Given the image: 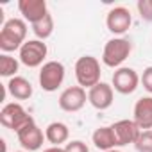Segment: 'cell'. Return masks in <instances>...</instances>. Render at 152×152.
Instances as JSON below:
<instances>
[{
    "label": "cell",
    "mask_w": 152,
    "mask_h": 152,
    "mask_svg": "<svg viewBox=\"0 0 152 152\" xmlns=\"http://www.w3.org/2000/svg\"><path fill=\"white\" fill-rule=\"evenodd\" d=\"M100 63L93 56H83L75 63V79L81 88L91 90L100 83Z\"/></svg>",
    "instance_id": "2"
},
{
    "label": "cell",
    "mask_w": 152,
    "mask_h": 152,
    "mask_svg": "<svg viewBox=\"0 0 152 152\" xmlns=\"http://www.w3.org/2000/svg\"><path fill=\"white\" fill-rule=\"evenodd\" d=\"M111 86L115 91L122 93V95H131L136 91V88L140 86L141 83V77L138 75V72L134 68H129V66H120L115 70L113 73V79H111Z\"/></svg>",
    "instance_id": "7"
},
{
    "label": "cell",
    "mask_w": 152,
    "mask_h": 152,
    "mask_svg": "<svg viewBox=\"0 0 152 152\" xmlns=\"http://www.w3.org/2000/svg\"><path fill=\"white\" fill-rule=\"evenodd\" d=\"M27 23L22 18H9L0 29V50L4 54L20 50L27 41Z\"/></svg>",
    "instance_id": "1"
},
{
    "label": "cell",
    "mask_w": 152,
    "mask_h": 152,
    "mask_svg": "<svg viewBox=\"0 0 152 152\" xmlns=\"http://www.w3.org/2000/svg\"><path fill=\"white\" fill-rule=\"evenodd\" d=\"M47 54H48L47 43H43L39 39H29L18 50V59L27 68H38V66H43L45 64Z\"/></svg>",
    "instance_id": "6"
},
{
    "label": "cell",
    "mask_w": 152,
    "mask_h": 152,
    "mask_svg": "<svg viewBox=\"0 0 152 152\" xmlns=\"http://www.w3.org/2000/svg\"><path fill=\"white\" fill-rule=\"evenodd\" d=\"M32 32H34L36 39H39V41H45L47 38H50L52 32H54V18H52V15L48 13L43 20L36 22L32 25Z\"/></svg>",
    "instance_id": "18"
},
{
    "label": "cell",
    "mask_w": 152,
    "mask_h": 152,
    "mask_svg": "<svg viewBox=\"0 0 152 152\" xmlns=\"http://www.w3.org/2000/svg\"><path fill=\"white\" fill-rule=\"evenodd\" d=\"M132 43L127 38H113L104 45L102 50V63L109 68H120L122 63L131 56Z\"/></svg>",
    "instance_id": "3"
},
{
    "label": "cell",
    "mask_w": 152,
    "mask_h": 152,
    "mask_svg": "<svg viewBox=\"0 0 152 152\" xmlns=\"http://www.w3.org/2000/svg\"><path fill=\"white\" fill-rule=\"evenodd\" d=\"M88 100V93L81 86H70L59 95V107L66 113H77L84 107Z\"/></svg>",
    "instance_id": "9"
},
{
    "label": "cell",
    "mask_w": 152,
    "mask_h": 152,
    "mask_svg": "<svg viewBox=\"0 0 152 152\" xmlns=\"http://www.w3.org/2000/svg\"><path fill=\"white\" fill-rule=\"evenodd\" d=\"M136 7H138L140 16L145 22H152V0H140L136 4Z\"/></svg>",
    "instance_id": "21"
},
{
    "label": "cell",
    "mask_w": 152,
    "mask_h": 152,
    "mask_svg": "<svg viewBox=\"0 0 152 152\" xmlns=\"http://www.w3.org/2000/svg\"><path fill=\"white\" fill-rule=\"evenodd\" d=\"M107 152H120V150H116V148H113V150H107Z\"/></svg>",
    "instance_id": "25"
},
{
    "label": "cell",
    "mask_w": 152,
    "mask_h": 152,
    "mask_svg": "<svg viewBox=\"0 0 152 152\" xmlns=\"http://www.w3.org/2000/svg\"><path fill=\"white\" fill-rule=\"evenodd\" d=\"M18 68H20V63L16 57L9 54H0V75L2 77H9V79L16 77Z\"/></svg>",
    "instance_id": "19"
},
{
    "label": "cell",
    "mask_w": 152,
    "mask_h": 152,
    "mask_svg": "<svg viewBox=\"0 0 152 152\" xmlns=\"http://www.w3.org/2000/svg\"><path fill=\"white\" fill-rule=\"evenodd\" d=\"M141 84H143V88L148 93H152V66H147L143 70V73H141Z\"/></svg>",
    "instance_id": "23"
},
{
    "label": "cell",
    "mask_w": 152,
    "mask_h": 152,
    "mask_svg": "<svg viewBox=\"0 0 152 152\" xmlns=\"http://www.w3.org/2000/svg\"><path fill=\"white\" fill-rule=\"evenodd\" d=\"M64 150H66V152H90L88 145H86L84 141H81V140H73V141L66 143Z\"/></svg>",
    "instance_id": "22"
},
{
    "label": "cell",
    "mask_w": 152,
    "mask_h": 152,
    "mask_svg": "<svg viewBox=\"0 0 152 152\" xmlns=\"http://www.w3.org/2000/svg\"><path fill=\"white\" fill-rule=\"evenodd\" d=\"M111 129L115 132V140L118 147H125V145H134L141 129L136 125L134 120H118L115 124H111Z\"/></svg>",
    "instance_id": "10"
},
{
    "label": "cell",
    "mask_w": 152,
    "mask_h": 152,
    "mask_svg": "<svg viewBox=\"0 0 152 152\" xmlns=\"http://www.w3.org/2000/svg\"><path fill=\"white\" fill-rule=\"evenodd\" d=\"M16 152H27V150H16Z\"/></svg>",
    "instance_id": "26"
},
{
    "label": "cell",
    "mask_w": 152,
    "mask_h": 152,
    "mask_svg": "<svg viewBox=\"0 0 152 152\" xmlns=\"http://www.w3.org/2000/svg\"><path fill=\"white\" fill-rule=\"evenodd\" d=\"M91 140H93V145H95L99 150H104V152L113 150V148H116V147H118V145H116L115 132H113L111 125H102V127L95 129V132H93Z\"/></svg>",
    "instance_id": "17"
},
{
    "label": "cell",
    "mask_w": 152,
    "mask_h": 152,
    "mask_svg": "<svg viewBox=\"0 0 152 152\" xmlns=\"http://www.w3.org/2000/svg\"><path fill=\"white\" fill-rule=\"evenodd\" d=\"M64 72L66 70H64L63 63H59V61H47L39 68V77H38L41 90L48 91V93L56 91L64 81Z\"/></svg>",
    "instance_id": "5"
},
{
    "label": "cell",
    "mask_w": 152,
    "mask_h": 152,
    "mask_svg": "<svg viewBox=\"0 0 152 152\" xmlns=\"http://www.w3.org/2000/svg\"><path fill=\"white\" fill-rule=\"evenodd\" d=\"M6 88H7V93L16 100H29L32 97V84L25 77H20V75L9 79Z\"/></svg>",
    "instance_id": "15"
},
{
    "label": "cell",
    "mask_w": 152,
    "mask_h": 152,
    "mask_svg": "<svg viewBox=\"0 0 152 152\" xmlns=\"http://www.w3.org/2000/svg\"><path fill=\"white\" fill-rule=\"evenodd\" d=\"M16 136H18L20 145H22L23 150H27V152L39 150V148L43 147V141L47 140L45 134H43V131L38 127L36 122H32V124H29L27 127H23L20 132H16Z\"/></svg>",
    "instance_id": "11"
},
{
    "label": "cell",
    "mask_w": 152,
    "mask_h": 152,
    "mask_svg": "<svg viewBox=\"0 0 152 152\" xmlns=\"http://www.w3.org/2000/svg\"><path fill=\"white\" fill-rule=\"evenodd\" d=\"M113 86L106 84V83H99L97 86H93L91 90H88V102L99 109V111H106L113 106Z\"/></svg>",
    "instance_id": "12"
},
{
    "label": "cell",
    "mask_w": 152,
    "mask_h": 152,
    "mask_svg": "<svg viewBox=\"0 0 152 152\" xmlns=\"http://www.w3.org/2000/svg\"><path fill=\"white\" fill-rule=\"evenodd\" d=\"M41 152H66L63 147H48V148H45V150H41Z\"/></svg>",
    "instance_id": "24"
},
{
    "label": "cell",
    "mask_w": 152,
    "mask_h": 152,
    "mask_svg": "<svg viewBox=\"0 0 152 152\" xmlns=\"http://www.w3.org/2000/svg\"><path fill=\"white\" fill-rule=\"evenodd\" d=\"M18 11L23 16V20L29 22L31 25L43 20L48 15V7H47L45 0H20L18 2Z\"/></svg>",
    "instance_id": "13"
},
{
    "label": "cell",
    "mask_w": 152,
    "mask_h": 152,
    "mask_svg": "<svg viewBox=\"0 0 152 152\" xmlns=\"http://www.w3.org/2000/svg\"><path fill=\"white\" fill-rule=\"evenodd\" d=\"M136 125L141 131L152 129V97H141L134 104V118Z\"/></svg>",
    "instance_id": "14"
},
{
    "label": "cell",
    "mask_w": 152,
    "mask_h": 152,
    "mask_svg": "<svg viewBox=\"0 0 152 152\" xmlns=\"http://www.w3.org/2000/svg\"><path fill=\"white\" fill-rule=\"evenodd\" d=\"M132 23V15L127 7L124 6H116L113 9H109L107 16H106V27L109 32L116 34V36H122L129 31Z\"/></svg>",
    "instance_id": "8"
},
{
    "label": "cell",
    "mask_w": 152,
    "mask_h": 152,
    "mask_svg": "<svg viewBox=\"0 0 152 152\" xmlns=\"http://www.w3.org/2000/svg\"><path fill=\"white\" fill-rule=\"evenodd\" d=\"M32 122H34V118L18 102L6 104L2 107V111H0V124H2L6 129H11L15 132H20L23 127H27Z\"/></svg>",
    "instance_id": "4"
},
{
    "label": "cell",
    "mask_w": 152,
    "mask_h": 152,
    "mask_svg": "<svg viewBox=\"0 0 152 152\" xmlns=\"http://www.w3.org/2000/svg\"><path fill=\"white\" fill-rule=\"evenodd\" d=\"M45 138L48 143H52V147H61L63 143L68 141L70 138V129L66 124L63 122H52L47 125L45 129Z\"/></svg>",
    "instance_id": "16"
},
{
    "label": "cell",
    "mask_w": 152,
    "mask_h": 152,
    "mask_svg": "<svg viewBox=\"0 0 152 152\" xmlns=\"http://www.w3.org/2000/svg\"><path fill=\"white\" fill-rule=\"evenodd\" d=\"M134 148L138 152H152V129L140 132V136L134 143Z\"/></svg>",
    "instance_id": "20"
}]
</instances>
